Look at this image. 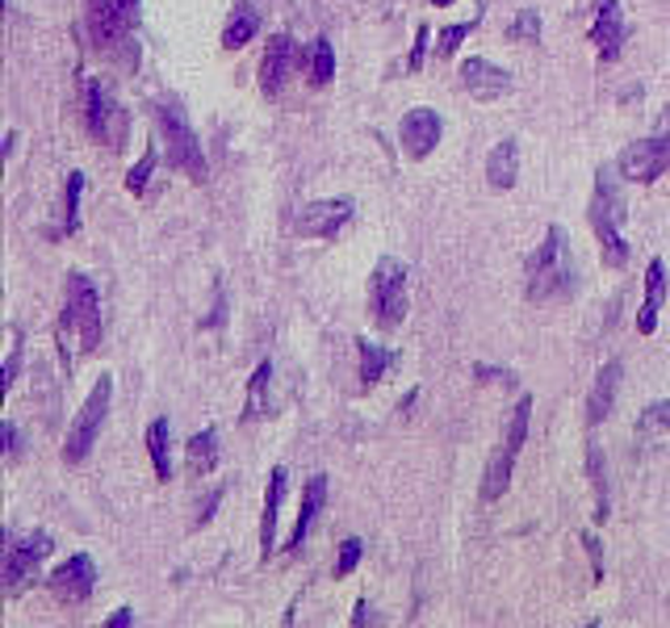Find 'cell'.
I'll return each instance as SVG.
<instances>
[{
	"label": "cell",
	"instance_id": "obj_1",
	"mask_svg": "<svg viewBox=\"0 0 670 628\" xmlns=\"http://www.w3.org/2000/svg\"><path fill=\"white\" fill-rule=\"evenodd\" d=\"M55 343L68 369H76L84 357H93L96 348H101V298H96V286L84 272H72L68 286H63Z\"/></svg>",
	"mask_w": 670,
	"mask_h": 628
},
{
	"label": "cell",
	"instance_id": "obj_2",
	"mask_svg": "<svg viewBox=\"0 0 670 628\" xmlns=\"http://www.w3.org/2000/svg\"><path fill=\"white\" fill-rule=\"evenodd\" d=\"M620 164H604L595 172V197H591V227L595 239H599V256L608 268H625L629 265V244H625V218H629V206H625V189H620Z\"/></svg>",
	"mask_w": 670,
	"mask_h": 628
},
{
	"label": "cell",
	"instance_id": "obj_3",
	"mask_svg": "<svg viewBox=\"0 0 670 628\" xmlns=\"http://www.w3.org/2000/svg\"><path fill=\"white\" fill-rule=\"evenodd\" d=\"M578 289L575 251L566 227L545 230V244L528 256V302H561Z\"/></svg>",
	"mask_w": 670,
	"mask_h": 628
},
{
	"label": "cell",
	"instance_id": "obj_4",
	"mask_svg": "<svg viewBox=\"0 0 670 628\" xmlns=\"http://www.w3.org/2000/svg\"><path fill=\"white\" fill-rule=\"evenodd\" d=\"M84 25L96 51L110 59L134 63V25H138V0H84Z\"/></svg>",
	"mask_w": 670,
	"mask_h": 628
},
{
	"label": "cell",
	"instance_id": "obj_5",
	"mask_svg": "<svg viewBox=\"0 0 670 628\" xmlns=\"http://www.w3.org/2000/svg\"><path fill=\"white\" fill-rule=\"evenodd\" d=\"M528 415H533V399L524 394V399L516 402L512 419H507L503 436H498L495 453L486 461V477H482V498H486V503H498V498L507 495V486H512V470H516L519 449H524V440H528Z\"/></svg>",
	"mask_w": 670,
	"mask_h": 628
},
{
	"label": "cell",
	"instance_id": "obj_6",
	"mask_svg": "<svg viewBox=\"0 0 670 628\" xmlns=\"http://www.w3.org/2000/svg\"><path fill=\"white\" fill-rule=\"evenodd\" d=\"M155 117H159V131H164L168 164H173L176 172H185L189 181H197V185H202V181L210 176V168H206L202 138H197L193 122L185 117V110H181V105H159V110H155Z\"/></svg>",
	"mask_w": 670,
	"mask_h": 628
},
{
	"label": "cell",
	"instance_id": "obj_7",
	"mask_svg": "<svg viewBox=\"0 0 670 628\" xmlns=\"http://www.w3.org/2000/svg\"><path fill=\"white\" fill-rule=\"evenodd\" d=\"M369 306L378 315V323L385 331L402 327L406 310H411V294H406V265L394 260V256H382L373 277H369Z\"/></svg>",
	"mask_w": 670,
	"mask_h": 628
},
{
	"label": "cell",
	"instance_id": "obj_8",
	"mask_svg": "<svg viewBox=\"0 0 670 628\" xmlns=\"http://www.w3.org/2000/svg\"><path fill=\"white\" fill-rule=\"evenodd\" d=\"M110 402H114V378L101 373V381L93 385V394L84 399L80 415L72 419V428H68V444H63V461H68V465H80V461L93 453L96 436H101V423L110 415Z\"/></svg>",
	"mask_w": 670,
	"mask_h": 628
},
{
	"label": "cell",
	"instance_id": "obj_9",
	"mask_svg": "<svg viewBox=\"0 0 670 628\" xmlns=\"http://www.w3.org/2000/svg\"><path fill=\"white\" fill-rule=\"evenodd\" d=\"M616 164H620L625 181H632V185H653V181L670 168V105H667V114L658 117V126H653L650 138L629 143Z\"/></svg>",
	"mask_w": 670,
	"mask_h": 628
},
{
	"label": "cell",
	"instance_id": "obj_10",
	"mask_svg": "<svg viewBox=\"0 0 670 628\" xmlns=\"http://www.w3.org/2000/svg\"><path fill=\"white\" fill-rule=\"evenodd\" d=\"M55 549V536L51 533H25V536H4V566H0V578H4V590L18 595L34 574H39V562L47 553Z\"/></svg>",
	"mask_w": 670,
	"mask_h": 628
},
{
	"label": "cell",
	"instance_id": "obj_11",
	"mask_svg": "<svg viewBox=\"0 0 670 628\" xmlns=\"http://www.w3.org/2000/svg\"><path fill=\"white\" fill-rule=\"evenodd\" d=\"M84 114H89V134H93L96 143H105L110 152H117L122 143H126V110L117 105V96L110 93V84H101V80H89V89H84Z\"/></svg>",
	"mask_w": 670,
	"mask_h": 628
},
{
	"label": "cell",
	"instance_id": "obj_12",
	"mask_svg": "<svg viewBox=\"0 0 670 628\" xmlns=\"http://www.w3.org/2000/svg\"><path fill=\"white\" fill-rule=\"evenodd\" d=\"M357 202L352 197H327V202H307V206L293 214L289 227L298 230L302 239H336L340 230L352 223Z\"/></svg>",
	"mask_w": 670,
	"mask_h": 628
},
{
	"label": "cell",
	"instance_id": "obj_13",
	"mask_svg": "<svg viewBox=\"0 0 670 628\" xmlns=\"http://www.w3.org/2000/svg\"><path fill=\"white\" fill-rule=\"evenodd\" d=\"M51 595H55L59 604H68V608H80V604H89V595L96 590V566L89 553H76V557H68L63 566H59L51 578Z\"/></svg>",
	"mask_w": 670,
	"mask_h": 628
},
{
	"label": "cell",
	"instance_id": "obj_14",
	"mask_svg": "<svg viewBox=\"0 0 670 628\" xmlns=\"http://www.w3.org/2000/svg\"><path fill=\"white\" fill-rule=\"evenodd\" d=\"M629 39V21H625V9L620 0H595V21H591V42L604 63L620 59V47Z\"/></svg>",
	"mask_w": 670,
	"mask_h": 628
},
{
	"label": "cell",
	"instance_id": "obj_15",
	"mask_svg": "<svg viewBox=\"0 0 670 628\" xmlns=\"http://www.w3.org/2000/svg\"><path fill=\"white\" fill-rule=\"evenodd\" d=\"M441 131L444 122L436 110H427V105H415V110H406L399 126V138H402V152L411 155V159H423V155H432V147L441 143Z\"/></svg>",
	"mask_w": 670,
	"mask_h": 628
},
{
	"label": "cell",
	"instance_id": "obj_16",
	"mask_svg": "<svg viewBox=\"0 0 670 628\" xmlns=\"http://www.w3.org/2000/svg\"><path fill=\"white\" fill-rule=\"evenodd\" d=\"M298 63H302L298 59V42L289 39V34H272L265 47V59H260V89H265V96H281L289 72Z\"/></svg>",
	"mask_w": 670,
	"mask_h": 628
},
{
	"label": "cell",
	"instance_id": "obj_17",
	"mask_svg": "<svg viewBox=\"0 0 670 628\" xmlns=\"http://www.w3.org/2000/svg\"><path fill=\"white\" fill-rule=\"evenodd\" d=\"M461 84L470 89L474 101H498L503 93H512V84H516V80H512L507 68H495L491 59L474 55V59H465V63H461Z\"/></svg>",
	"mask_w": 670,
	"mask_h": 628
},
{
	"label": "cell",
	"instance_id": "obj_18",
	"mask_svg": "<svg viewBox=\"0 0 670 628\" xmlns=\"http://www.w3.org/2000/svg\"><path fill=\"white\" fill-rule=\"evenodd\" d=\"M286 465H277L268 474V491H265V515H260V557H272L277 549V519H281V498H286Z\"/></svg>",
	"mask_w": 670,
	"mask_h": 628
},
{
	"label": "cell",
	"instance_id": "obj_19",
	"mask_svg": "<svg viewBox=\"0 0 670 628\" xmlns=\"http://www.w3.org/2000/svg\"><path fill=\"white\" fill-rule=\"evenodd\" d=\"M620 373L625 364L620 361H608L599 373H595V385H591V399H587V423H604V419L616 411V394H620Z\"/></svg>",
	"mask_w": 670,
	"mask_h": 628
},
{
	"label": "cell",
	"instance_id": "obj_20",
	"mask_svg": "<svg viewBox=\"0 0 670 628\" xmlns=\"http://www.w3.org/2000/svg\"><path fill=\"white\" fill-rule=\"evenodd\" d=\"M667 302V265L662 260H650L646 268V302L637 310V331L641 336H653L658 331V310Z\"/></svg>",
	"mask_w": 670,
	"mask_h": 628
},
{
	"label": "cell",
	"instance_id": "obj_21",
	"mask_svg": "<svg viewBox=\"0 0 670 628\" xmlns=\"http://www.w3.org/2000/svg\"><path fill=\"white\" fill-rule=\"evenodd\" d=\"M516 181H519V147L516 138H503L495 152L486 155V185L495 193H507L516 189Z\"/></svg>",
	"mask_w": 670,
	"mask_h": 628
},
{
	"label": "cell",
	"instance_id": "obj_22",
	"mask_svg": "<svg viewBox=\"0 0 670 628\" xmlns=\"http://www.w3.org/2000/svg\"><path fill=\"white\" fill-rule=\"evenodd\" d=\"M323 503H327V474H315L307 482V491H302V512H298V524H293V536H289V549L293 553L307 545L310 524H315V515L323 512Z\"/></svg>",
	"mask_w": 670,
	"mask_h": 628
},
{
	"label": "cell",
	"instance_id": "obj_23",
	"mask_svg": "<svg viewBox=\"0 0 670 628\" xmlns=\"http://www.w3.org/2000/svg\"><path fill=\"white\" fill-rule=\"evenodd\" d=\"M168 436H173V423H168V419H152V428H147V453H152V465H155V477H159V482L173 477Z\"/></svg>",
	"mask_w": 670,
	"mask_h": 628
},
{
	"label": "cell",
	"instance_id": "obj_24",
	"mask_svg": "<svg viewBox=\"0 0 670 628\" xmlns=\"http://www.w3.org/2000/svg\"><path fill=\"white\" fill-rule=\"evenodd\" d=\"M256 30H260V13H256L251 4H235L227 30H223V47H227V51H239V47H248V42L256 39Z\"/></svg>",
	"mask_w": 670,
	"mask_h": 628
},
{
	"label": "cell",
	"instance_id": "obj_25",
	"mask_svg": "<svg viewBox=\"0 0 670 628\" xmlns=\"http://www.w3.org/2000/svg\"><path fill=\"white\" fill-rule=\"evenodd\" d=\"M248 419H265L272 415V361H260L256 373H251V385H248Z\"/></svg>",
	"mask_w": 670,
	"mask_h": 628
},
{
	"label": "cell",
	"instance_id": "obj_26",
	"mask_svg": "<svg viewBox=\"0 0 670 628\" xmlns=\"http://www.w3.org/2000/svg\"><path fill=\"white\" fill-rule=\"evenodd\" d=\"M357 348H361V381L364 385H378V381L385 378V369H390V364H399V352H385L382 343H373L369 336H361Z\"/></svg>",
	"mask_w": 670,
	"mask_h": 628
},
{
	"label": "cell",
	"instance_id": "obj_27",
	"mask_svg": "<svg viewBox=\"0 0 670 628\" xmlns=\"http://www.w3.org/2000/svg\"><path fill=\"white\" fill-rule=\"evenodd\" d=\"M632 436L641 440V444H653V440L670 436V399H658L650 402L641 415H637V428H632Z\"/></svg>",
	"mask_w": 670,
	"mask_h": 628
},
{
	"label": "cell",
	"instance_id": "obj_28",
	"mask_svg": "<svg viewBox=\"0 0 670 628\" xmlns=\"http://www.w3.org/2000/svg\"><path fill=\"white\" fill-rule=\"evenodd\" d=\"M189 449V474L193 477H210L214 465H218V432L206 428V432H197V436L185 444Z\"/></svg>",
	"mask_w": 670,
	"mask_h": 628
},
{
	"label": "cell",
	"instance_id": "obj_29",
	"mask_svg": "<svg viewBox=\"0 0 670 628\" xmlns=\"http://www.w3.org/2000/svg\"><path fill=\"white\" fill-rule=\"evenodd\" d=\"M587 470H591V486H595V519L604 524L608 512H612V495H608V461L599 453V444L587 449Z\"/></svg>",
	"mask_w": 670,
	"mask_h": 628
},
{
	"label": "cell",
	"instance_id": "obj_30",
	"mask_svg": "<svg viewBox=\"0 0 670 628\" xmlns=\"http://www.w3.org/2000/svg\"><path fill=\"white\" fill-rule=\"evenodd\" d=\"M80 193H84V172H68V197H63V230L68 235L80 227Z\"/></svg>",
	"mask_w": 670,
	"mask_h": 628
},
{
	"label": "cell",
	"instance_id": "obj_31",
	"mask_svg": "<svg viewBox=\"0 0 670 628\" xmlns=\"http://www.w3.org/2000/svg\"><path fill=\"white\" fill-rule=\"evenodd\" d=\"M540 30H545V21H540V13L536 9H519V18L512 21V42H536L540 39Z\"/></svg>",
	"mask_w": 670,
	"mask_h": 628
},
{
	"label": "cell",
	"instance_id": "obj_32",
	"mask_svg": "<svg viewBox=\"0 0 670 628\" xmlns=\"http://www.w3.org/2000/svg\"><path fill=\"white\" fill-rule=\"evenodd\" d=\"M155 159H159V155H155V147H147V152H143V159H138V164L126 172V189H131L134 197H138V193H147V181H152V172H155Z\"/></svg>",
	"mask_w": 670,
	"mask_h": 628
},
{
	"label": "cell",
	"instance_id": "obj_33",
	"mask_svg": "<svg viewBox=\"0 0 670 628\" xmlns=\"http://www.w3.org/2000/svg\"><path fill=\"white\" fill-rule=\"evenodd\" d=\"M474 25H478V21H461V25H449V30H441V34H436V59L453 55L461 42L470 39V30H474Z\"/></svg>",
	"mask_w": 670,
	"mask_h": 628
},
{
	"label": "cell",
	"instance_id": "obj_34",
	"mask_svg": "<svg viewBox=\"0 0 670 628\" xmlns=\"http://www.w3.org/2000/svg\"><path fill=\"white\" fill-rule=\"evenodd\" d=\"M331 76H336V51H331V42L319 39L315 42V84L323 89V84H331Z\"/></svg>",
	"mask_w": 670,
	"mask_h": 628
},
{
	"label": "cell",
	"instance_id": "obj_35",
	"mask_svg": "<svg viewBox=\"0 0 670 628\" xmlns=\"http://www.w3.org/2000/svg\"><path fill=\"white\" fill-rule=\"evenodd\" d=\"M361 553H364V541L361 536H348L340 545V557H336V578H348V574L361 566Z\"/></svg>",
	"mask_w": 670,
	"mask_h": 628
},
{
	"label": "cell",
	"instance_id": "obj_36",
	"mask_svg": "<svg viewBox=\"0 0 670 628\" xmlns=\"http://www.w3.org/2000/svg\"><path fill=\"white\" fill-rule=\"evenodd\" d=\"M18 364H21V343L9 348V361H4V394L13 390V381H18Z\"/></svg>",
	"mask_w": 670,
	"mask_h": 628
},
{
	"label": "cell",
	"instance_id": "obj_37",
	"mask_svg": "<svg viewBox=\"0 0 670 628\" xmlns=\"http://www.w3.org/2000/svg\"><path fill=\"white\" fill-rule=\"evenodd\" d=\"M423 51H427V25H420V30H415V51H411V63H406L411 72H420V68H423Z\"/></svg>",
	"mask_w": 670,
	"mask_h": 628
},
{
	"label": "cell",
	"instance_id": "obj_38",
	"mask_svg": "<svg viewBox=\"0 0 670 628\" xmlns=\"http://www.w3.org/2000/svg\"><path fill=\"white\" fill-rule=\"evenodd\" d=\"M0 440H4V453L13 457V453H18V423H13V419L0 423Z\"/></svg>",
	"mask_w": 670,
	"mask_h": 628
},
{
	"label": "cell",
	"instance_id": "obj_39",
	"mask_svg": "<svg viewBox=\"0 0 670 628\" xmlns=\"http://www.w3.org/2000/svg\"><path fill=\"white\" fill-rule=\"evenodd\" d=\"M583 545H587V553H591V562H595V578H604V557H599V541L587 533V536H583Z\"/></svg>",
	"mask_w": 670,
	"mask_h": 628
},
{
	"label": "cell",
	"instance_id": "obj_40",
	"mask_svg": "<svg viewBox=\"0 0 670 628\" xmlns=\"http://www.w3.org/2000/svg\"><path fill=\"white\" fill-rule=\"evenodd\" d=\"M134 620V611L131 608H117L114 616H110V628H126Z\"/></svg>",
	"mask_w": 670,
	"mask_h": 628
},
{
	"label": "cell",
	"instance_id": "obj_41",
	"mask_svg": "<svg viewBox=\"0 0 670 628\" xmlns=\"http://www.w3.org/2000/svg\"><path fill=\"white\" fill-rule=\"evenodd\" d=\"M369 620V604H357V611H352V625H364Z\"/></svg>",
	"mask_w": 670,
	"mask_h": 628
},
{
	"label": "cell",
	"instance_id": "obj_42",
	"mask_svg": "<svg viewBox=\"0 0 670 628\" xmlns=\"http://www.w3.org/2000/svg\"><path fill=\"white\" fill-rule=\"evenodd\" d=\"M432 4H436V9H449V4H457V0H432Z\"/></svg>",
	"mask_w": 670,
	"mask_h": 628
}]
</instances>
